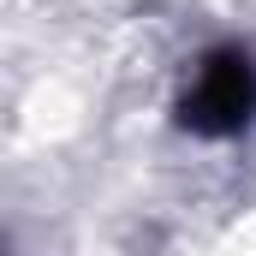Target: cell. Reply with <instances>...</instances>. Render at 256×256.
<instances>
[{
	"instance_id": "obj_1",
	"label": "cell",
	"mask_w": 256,
	"mask_h": 256,
	"mask_svg": "<svg viewBox=\"0 0 256 256\" xmlns=\"http://www.w3.org/2000/svg\"><path fill=\"white\" fill-rule=\"evenodd\" d=\"M179 131H191L202 143H226L256 126V54L238 42H220L208 54H196L185 72V90L173 102Z\"/></svg>"
}]
</instances>
